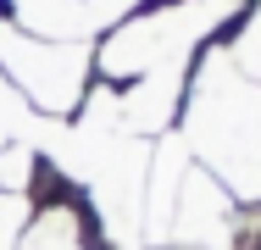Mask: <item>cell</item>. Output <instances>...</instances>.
Here are the masks:
<instances>
[{
  "instance_id": "obj_8",
  "label": "cell",
  "mask_w": 261,
  "mask_h": 250,
  "mask_svg": "<svg viewBox=\"0 0 261 250\" xmlns=\"http://www.w3.org/2000/svg\"><path fill=\"white\" fill-rule=\"evenodd\" d=\"M228 56L239 61V72H245L250 84H261V6H256V17H250V28L228 45Z\"/></svg>"
},
{
  "instance_id": "obj_9",
  "label": "cell",
  "mask_w": 261,
  "mask_h": 250,
  "mask_svg": "<svg viewBox=\"0 0 261 250\" xmlns=\"http://www.w3.org/2000/svg\"><path fill=\"white\" fill-rule=\"evenodd\" d=\"M150 250H184V245H150Z\"/></svg>"
},
{
  "instance_id": "obj_6",
  "label": "cell",
  "mask_w": 261,
  "mask_h": 250,
  "mask_svg": "<svg viewBox=\"0 0 261 250\" xmlns=\"http://www.w3.org/2000/svg\"><path fill=\"white\" fill-rule=\"evenodd\" d=\"M11 250H89L84 239V211L78 206H39L28 222H22V234H17V245Z\"/></svg>"
},
{
  "instance_id": "obj_5",
  "label": "cell",
  "mask_w": 261,
  "mask_h": 250,
  "mask_svg": "<svg viewBox=\"0 0 261 250\" xmlns=\"http://www.w3.org/2000/svg\"><path fill=\"white\" fill-rule=\"evenodd\" d=\"M228 222H233V195L211 178L206 167H189L178 206H172V222H167V245L184 250H217L228 239Z\"/></svg>"
},
{
  "instance_id": "obj_3",
  "label": "cell",
  "mask_w": 261,
  "mask_h": 250,
  "mask_svg": "<svg viewBox=\"0 0 261 250\" xmlns=\"http://www.w3.org/2000/svg\"><path fill=\"white\" fill-rule=\"evenodd\" d=\"M89 67H95V50L89 45L39 39V34L17 28L11 17H0V72L11 78V89L28 100L45 122H67L84 106Z\"/></svg>"
},
{
  "instance_id": "obj_1",
  "label": "cell",
  "mask_w": 261,
  "mask_h": 250,
  "mask_svg": "<svg viewBox=\"0 0 261 250\" xmlns=\"http://www.w3.org/2000/svg\"><path fill=\"white\" fill-rule=\"evenodd\" d=\"M184 145L233 200H261V84L239 72L228 50H211L189 78Z\"/></svg>"
},
{
  "instance_id": "obj_4",
  "label": "cell",
  "mask_w": 261,
  "mask_h": 250,
  "mask_svg": "<svg viewBox=\"0 0 261 250\" xmlns=\"http://www.w3.org/2000/svg\"><path fill=\"white\" fill-rule=\"evenodd\" d=\"M11 22L39 34V39H67V45H89L95 34L117 28L139 0H6Z\"/></svg>"
},
{
  "instance_id": "obj_2",
  "label": "cell",
  "mask_w": 261,
  "mask_h": 250,
  "mask_svg": "<svg viewBox=\"0 0 261 250\" xmlns=\"http://www.w3.org/2000/svg\"><path fill=\"white\" fill-rule=\"evenodd\" d=\"M228 17H233V0H167V6L145 11V17H122L106 34L95 67L106 72L111 89H122V84L156 72V67L189 61V50L206 34H217Z\"/></svg>"
},
{
  "instance_id": "obj_7",
  "label": "cell",
  "mask_w": 261,
  "mask_h": 250,
  "mask_svg": "<svg viewBox=\"0 0 261 250\" xmlns=\"http://www.w3.org/2000/svg\"><path fill=\"white\" fill-rule=\"evenodd\" d=\"M39 122H45V117L17 95L11 78L0 72V150L6 145H34V128H39Z\"/></svg>"
}]
</instances>
